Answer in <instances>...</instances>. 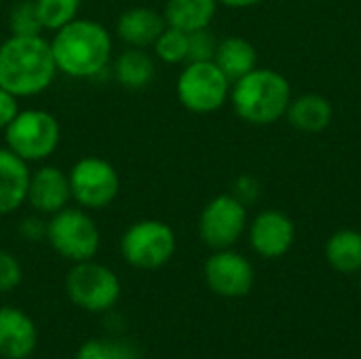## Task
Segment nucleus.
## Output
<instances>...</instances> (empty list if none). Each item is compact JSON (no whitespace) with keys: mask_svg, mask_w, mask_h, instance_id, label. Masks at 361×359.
<instances>
[{"mask_svg":"<svg viewBox=\"0 0 361 359\" xmlns=\"http://www.w3.org/2000/svg\"><path fill=\"white\" fill-rule=\"evenodd\" d=\"M74 359H140V355L127 341L91 339L76 349Z\"/></svg>","mask_w":361,"mask_h":359,"instance_id":"obj_24","label":"nucleus"},{"mask_svg":"<svg viewBox=\"0 0 361 359\" xmlns=\"http://www.w3.org/2000/svg\"><path fill=\"white\" fill-rule=\"evenodd\" d=\"M112 72L116 83L127 91H142L146 89L157 76L154 57L146 49L125 47L112 59Z\"/></svg>","mask_w":361,"mask_h":359,"instance_id":"obj_17","label":"nucleus"},{"mask_svg":"<svg viewBox=\"0 0 361 359\" xmlns=\"http://www.w3.org/2000/svg\"><path fill=\"white\" fill-rule=\"evenodd\" d=\"M38 347L34 320L17 307H0V358L27 359Z\"/></svg>","mask_w":361,"mask_h":359,"instance_id":"obj_14","label":"nucleus"},{"mask_svg":"<svg viewBox=\"0 0 361 359\" xmlns=\"http://www.w3.org/2000/svg\"><path fill=\"white\" fill-rule=\"evenodd\" d=\"M247 226V207L233 195L214 197L199 216V239L212 250L233 248Z\"/></svg>","mask_w":361,"mask_h":359,"instance_id":"obj_10","label":"nucleus"},{"mask_svg":"<svg viewBox=\"0 0 361 359\" xmlns=\"http://www.w3.org/2000/svg\"><path fill=\"white\" fill-rule=\"evenodd\" d=\"M326 260L328 264L345 275L361 271V233L353 229L336 231L326 241Z\"/></svg>","mask_w":361,"mask_h":359,"instance_id":"obj_21","label":"nucleus"},{"mask_svg":"<svg viewBox=\"0 0 361 359\" xmlns=\"http://www.w3.org/2000/svg\"><path fill=\"white\" fill-rule=\"evenodd\" d=\"M332 104L317 93H305L290 102L286 116L288 123L305 133H319L332 123Z\"/></svg>","mask_w":361,"mask_h":359,"instance_id":"obj_18","label":"nucleus"},{"mask_svg":"<svg viewBox=\"0 0 361 359\" xmlns=\"http://www.w3.org/2000/svg\"><path fill=\"white\" fill-rule=\"evenodd\" d=\"M57 66L53 59L51 42L40 36H8L0 42V87L23 97L44 93L55 76Z\"/></svg>","mask_w":361,"mask_h":359,"instance_id":"obj_2","label":"nucleus"},{"mask_svg":"<svg viewBox=\"0 0 361 359\" xmlns=\"http://www.w3.org/2000/svg\"><path fill=\"white\" fill-rule=\"evenodd\" d=\"M178 239L163 220H137L121 237L123 260L137 271L163 269L176 254Z\"/></svg>","mask_w":361,"mask_h":359,"instance_id":"obj_6","label":"nucleus"},{"mask_svg":"<svg viewBox=\"0 0 361 359\" xmlns=\"http://www.w3.org/2000/svg\"><path fill=\"white\" fill-rule=\"evenodd\" d=\"M6 148H11L25 163H42L47 161L59 146L61 127L55 114L27 108L19 110V114L4 129Z\"/></svg>","mask_w":361,"mask_h":359,"instance_id":"obj_5","label":"nucleus"},{"mask_svg":"<svg viewBox=\"0 0 361 359\" xmlns=\"http://www.w3.org/2000/svg\"><path fill=\"white\" fill-rule=\"evenodd\" d=\"M49 42L57 72L70 78H95L112 63V34L95 19L76 17L55 30Z\"/></svg>","mask_w":361,"mask_h":359,"instance_id":"obj_1","label":"nucleus"},{"mask_svg":"<svg viewBox=\"0 0 361 359\" xmlns=\"http://www.w3.org/2000/svg\"><path fill=\"white\" fill-rule=\"evenodd\" d=\"M152 51H154V57L161 59L163 63H169V66L186 63L188 61V34L178 28L165 25V30L154 40Z\"/></svg>","mask_w":361,"mask_h":359,"instance_id":"obj_22","label":"nucleus"},{"mask_svg":"<svg viewBox=\"0 0 361 359\" xmlns=\"http://www.w3.org/2000/svg\"><path fill=\"white\" fill-rule=\"evenodd\" d=\"M0 2H2V0H0Z\"/></svg>","mask_w":361,"mask_h":359,"instance_id":"obj_33","label":"nucleus"},{"mask_svg":"<svg viewBox=\"0 0 361 359\" xmlns=\"http://www.w3.org/2000/svg\"><path fill=\"white\" fill-rule=\"evenodd\" d=\"M66 294L72 305L87 313H104L118 303L121 279L110 267L95 258L74 262L66 275Z\"/></svg>","mask_w":361,"mask_h":359,"instance_id":"obj_7","label":"nucleus"},{"mask_svg":"<svg viewBox=\"0 0 361 359\" xmlns=\"http://www.w3.org/2000/svg\"><path fill=\"white\" fill-rule=\"evenodd\" d=\"M8 32L13 36H40L44 34L34 0H17L8 11Z\"/></svg>","mask_w":361,"mask_h":359,"instance_id":"obj_25","label":"nucleus"},{"mask_svg":"<svg viewBox=\"0 0 361 359\" xmlns=\"http://www.w3.org/2000/svg\"><path fill=\"white\" fill-rule=\"evenodd\" d=\"M218 0H167L163 8L165 23L186 34L209 28L216 17Z\"/></svg>","mask_w":361,"mask_h":359,"instance_id":"obj_20","label":"nucleus"},{"mask_svg":"<svg viewBox=\"0 0 361 359\" xmlns=\"http://www.w3.org/2000/svg\"><path fill=\"white\" fill-rule=\"evenodd\" d=\"M207 288L222 298H243L254 288L252 262L235 250H214L203 264Z\"/></svg>","mask_w":361,"mask_h":359,"instance_id":"obj_11","label":"nucleus"},{"mask_svg":"<svg viewBox=\"0 0 361 359\" xmlns=\"http://www.w3.org/2000/svg\"><path fill=\"white\" fill-rule=\"evenodd\" d=\"M163 13L150 6H131L123 11L114 23V32L125 47L148 49L154 44L159 34L165 30Z\"/></svg>","mask_w":361,"mask_h":359,"instance_id":"obj_15","label":"nucleus"},{"mask_svg":"<svg viewBox=\"0 0 361 359\" xmlns=\"http://www.w3.org/2000/svg\"><path fill=\"white\" fill-rule=\"evenodd\" d=\"M19 110H21L19 97L0 87V129L2 131L11 125V121L19 114Z\"/></svg>","mask_w":361,"mask_h":359,"instance_id":"obj_29","label":"nucleus"},{"mask_svg":"<svg viewBox=\"0 0 361 359\" xmlns=\"http://www.w3.org/2000/svg\"><path fill=\"white\" fill-rule=\"evenodd\" d=\"M44 32H55L74 21L80 13L82 0H34Z\"/></svg>","mask_w":361,"mask_h":359,"instance_id":"obj_23","label":"nucleus"},{"mask_svg":"<svg viewBox=\"0 0 361 359\" xmlns=\"http://www.w3.org/2000/svg\"><path fill=\"white\" fill-rule=\"evenodd\" d=\"M49 245L63 260L85 262L93 260L102 245V233L91 214L82 207H63L61 212L49 216L47 237Z\"/></svg>","mask_w":361,"mask_h":359,"instance_id":"obj_4","label":"nucleus"},{"mask_svg":"<svg viewBox=\"0 0 361 359\" xmlns=\"http://www.w3.org/2000/svg\"><path fill=\"white\" fill-rule=\"evenodd\" d=\"M23 281V267L6 250H0V294L13 292L21 286Z\"/></svg>","mask_w":361,"mask_h":359,"instance_id":"obj_27","label":"nucleus"},{"mask_svg":"<svg viewBox=\"0 0 361 359\" xmlns=\"http://www.w3.org/2000/svg\"><path fill=\"white\" fill-rule=\"evenodd\" d=\"M258 2L260 0H218V4H224L228 8H250Z\"/></svg>","mask_w":361,"mask_h":359,"instance_id":"obj_31","label":"nucleus"},{"mask_svg":"<svg viewBox=\"0 0 361 359\" xmlns=\"http://www.w3.org/2000/svg\"><path fill=\"white\" fill-rule=\"evenodd\" d=\"M296 239V226L283 212L267 209L250 224V245L262 258L286 256Z\"/></svg>","mask_w":361,"mask_h":359,"instance_id":"obj_13","label":"nucleus"},{"mask_svg":"<svg viewBox=\"0 0 361 359\" xmlns=\"http://www.w3.org/2000/svg\"><path fill=\"white\" fill-rule=\"evenodd\" d=\"M228 99L241 121L264 127L286 114L292 102V89L279 72L271 68H254L231 85Z\"/></svg>","mask_w":361,"mask_h":359,"instance_id":"obj_3","label":"nucleus"},{"mask_svg":"<svg viewBox=\"0 0 361 359\" xmlns=\"http://www.w3.org/2000/svg\"><path fill=\"white\" fill-rule=\"evenodd\" d=\"M360 292H361V271H360Z\"/></svg>","mask_w":361,"mask_h":359,"instance_id":"obj_32","label":"nucleus"},{"mask_svg":"<svg viewBox=\"0 0 361 359\" xmlns=\"http://www.w3.org/2000/svg\"><path fill=\"white\" fill-rule=\"evenodd\" d=\"M214 63L226 74L231 83H235L254 68H258V53L250 40L241 36H226L218 40Z\"/></svg>","mask_w":361,"mask_h":359,"instance_id":"obj_19","label":"nucleus"},{"mask_svg":"<svg viewBox=\"0 0 361 359\" xmlns=\"http://www.w3.org/2000/svg\"><path fill=\"white\" fill-rule=\"evenodd\" d=\"M218 38L209 28L188 34V61H214Z\"/></svg>","mask_w":361,"mask_h":359,"instance_id":"obj_26","label":"nucleus"},{"mask_svg":"<svg viewBox=\"0 0 361 359\" xmlns=\"http://www.w3.org/2000/svg\"><path fill=\"white\" fill-rule=\"evenodd\" d=\"M72 201L87 212L110 207L121 193V178L114 165L102 157H82L70 171Z\"/></svg>","mask_w":361,"mask_h":359,"instance_id":"obj_9","label":"nucleus"},{"mask_svg":"<svg viewBox=\"0 0 361 359\" xmlns=\"http://www.w3.org/2000/svg\"><path fill=\"white\" fill-rule=\"evenodd\" d=\"M72 201L68 171L55 165H40L30 174L25 203L40 216H53Z\"/></svg>","mask_w":361,"mask_h":359,"instance_id":"obj_12","label":"nucleus"},{"mask_svg":"<svg viewBox=\"0 0 361 359\" xmlns=\"http://www.w3.org/2000/svg\"><path fill=\"white\" fill-rule=\"evenodd\" d=\"M231 80L214 61H186L176 93L180 104L195 114H212L231 97Z\"/></svg>","mask_w":361,"mask_h":359,"instance_id":"obj_8","label":"nucleus"},{"mask_svg":"<svg viewBox=\"0 0 361 359\" xmlns=\"http://www.w3.org/2000/svg\"><path fill=\"white\" fill-rule=\"evenodd\" d=\"M19 233L23 239L27 241H40L47 237V222L38 216H30V218H23L21 224H19Z\"/></svg>","mask_w":361,"mask_h":359,"instance_id":"obj_30","label":"nucleus"},{"mask_svg":"<svg viewBox=\"0 0 361 359\" xmlns=\"http://www.w3.org/2000/svg\"><path fill=\"white\" fill-rule=\"evenodd\" d=\"M239 203H243L245 207H250V205H254L258 199H260V195H262V184L254 178V176H247V174H243V176H239L237 180H235V184H233V193H231Z\"/></svg>","mask_w":361,"mask_h":359,"instance_id":"obj_28","label":"nucleus"},{"mask_svg":"<svg viewBox=\"0 0 361 359\" xmlns=\"http://www.w3.org/2000/svg\"><path fill=\"white\" fill-rule=\"evenodd\" d=\"M30 174V163L11 148H0V216H8L25 203Z\"/></svg>","mask_w":361,"mask_h":359,"instance_id":"obj_16","label":"nucleus"}]
</instances>
